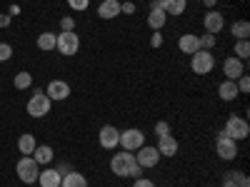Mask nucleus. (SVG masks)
<instances>
[{
	"mask_svg": "<svg viewBox=\"0 0 250 187\" xmlns=\"http://www.w3.org/2000/svg\"><path fill=\"white\" fill-rule=\"evenodd\" d=\"M110 170H113V175H118V177H140V175H143V168L135 162V155L128 152V150L113 155Z\"/></svg>",
	"mask_w": 250,
	"mask_h": 187,
	"instance_id": "1",
	"label": "nucleus"
},
{
	"mask_svg": "<svg viewBox=\"0 0 250 187\" xmlns=\"http://www.w3.org/2000/svg\"><path fill=\"white\" fill-rule=\"evenodd\" d=\"M190 68L195 75H208V73H213L215 68V57L210 50H198L190 55Z\"/></svg>",
	"mask_w": 250,
	"mask_h": 187,
	"instance_id": "5",
	"label": "nucleus"
},
{
	"mask_svg": "<svg viewBox=\"0 0 250 187\" xmlns=\"http://www.w3.org/2000/svg\"><path fill=\"white\" fill-rule=\"evenodd\" d=\"M150 10H163V0H150Z\"/></svg>",
	"mask_w": 250,
	"mask_h": 187,
	"instance_id": "39",
	"label": "nucleus"
},
{
	"mask_svg": "<svg viewBox=\"0 0 250 187\" xmlns=\"http://www.w3.org/2000/svg\"><path fill=\"white\" fill-rule=\"evenodd\" d=\"M98 15H100L103 20L118 18V15H120V3H118V0H103V3L98 5Z\"/></svg>",
	"mask_w": 250,
	"mask_h": 187,
	"instance_id": "17",
	"label": "nucleus"
},
{
	"mask_svg": "<svg viewBox=\"0 0 250 187\" xmlns=\"http://www.w3.org/2000/svg\"><path fill=\"white\" fill-rule=\"evenodd\" d=\"M55 170H58L60 175H68V172H70V168H68V165H58V168H55Z\"/></svg>",
	"mask_w": 250,
	"mask_h": 187,
	"instance_id": "40",
	"label": "nucleus"
},
{
	"mask_svg": "<svg viewBox=\"0 0 250 187\" xmlns=\"http://www.w3.org/2000/svg\"><path fill=\"white\" fill-rule=\"evenodd\" d=\"M120 13L133 15V13H135V3H120Z\"/></svg>",
	"mask_w": 250,
	"mask_h": 187,
	"instance_id": "37",
	"label": "nucleus"
},
{
	"mask_svg": "<svg viewBox=\"0 0 250 187\" xmlns=\"http://www.w3.org/2000/svg\"><path fill=\"white\" fill-rule=\"evenodd\" d=\"M165 15H183L188 10V0H163Z\"/></svg>",
	"mask_w": 250,
	"mask_h": 187,
	"instance_id": "21",
	"label": "nucleus"
},
{
	"mask_svg": "<svg viewBox=\"0 0 250 187\" xmlns=\"http://www.w3.org/2000/svg\"><path fill=\"white\" fill-rule=\"evenodd\" d=\"M15 172H18L20 182L35 185V182H38V175H40V165H38L30 155H23V157L18 160V165H15Z\"/></svg>",
	"mask_w": 250,
	"mask_h": 187,
	"instance_id": "2",
	"label": "nucleus"
},
{
	"mask_svg": "<svg viewBox=\"0 0 250 187\" xmlns=\"http://www.w3.org/2000/svg\"><path fill=\"white\" fill-rule=\"evenodd\" d=\"M18 13H20V8H18V5H10V8H8V15H10V18H15Z\"/></svg>",
	"mask_w": 250,
	"mask_h": 187,
	"instance_id": "41",
	"label": "nucleus"
},
{
	"mask_svg": "<svg viewBox=\"0 0 250 187\" xmlns=\"http://www.w3.org/2000/svg\"><path fill=\"white\" fill-rule=\"evenodd\" d=\"M65 3L73 8V10H88L90 5V0H65Z\"/></svg>",
	"mask_w": 250,
	"mask_h": 187,
	"instance_id": "34",
	"label": "nucleus"
},
{
	"mask_svg": "<svg viewBox=\"0 0 250 187\" xmlns=\"http://www.w3.org/2000/svg\"><path fill=\"white\" fill-rule=\"evenodd\" d=\"M230 33L235 40H248L250 37V23L248 20H235V23L230 25Z\"/></svg>",
	"mask_w": 250,
	"mask_h": 187,
	"instance_id": "23",
	"label": "nucleus"
},
{
	"mask_svg": "<svg viewBox=\"0 0 250 187\" xmlns=\"http://www.w3.org/2000/svg\"><path fill=\"white\" fill-rule=\"evenodd\" d=\"M60 180H62V175L58 170H40V175H38L40 187H60Z\"/></svg>",
	"mask_w": 250,
	"mask_h": 187,
	"instance_id": "18",
	"label": "nucleus"
},
{
	"mask_svg": "<svg viewBox=\"0 0 250 187\" xmlns=\"http://www.w3.org/2000/svg\"><path fill=\"white\" fill-rule=\"evenodd\" d=\"M223 73H225L228 80H238L240 75H245V62H243L240 57H235V55L225 57V62H223Z\"/></svg>",
	"mask_w": 250,
	"mask_h": 187,
	"instance_id": "13",
	"label": "nucleus"
},
{
	"mask_svg": "<svg viewBox=\"0 0 250 187\" xmlns=\"http://www.w3.org/2000/svg\"><path fill=\"white\" fill-rule=\"evenodd\" d=\"M235 57H240L243 62L250 57V43L248 40H235V53H233Z\"/></svg>",
	"mask_w": 250,
	"mask_h": 187,
	"instance_id": "27",
	"label": "nucleus"
},
{
	"mask_svg": "<svg viewBox=\"0 0 250 187\" xmlns=\"http://www.w3.org/2000/svg\"><path fill=\"white\" fill-rule=\"evenodd\" d=\"M218 95H220V100H225V102H233V100L240 95L235 80H223L220 85H218Z\"/></svg>",
	"mask_w": 250,
	"mask_h": 187,
	"instance_id": "16",
	"label": "nucleus"
},
{
	"mask_svg": "<svg viewBox=\"0 0 250 187\" xmlns=\"http://www.w3.org/2000/svg\"><path fill=\"white\" fill-rule=\"evenodd\" d=\"M160 160H163V157H160L158 148H148V145H143L140 150H135V162L140 165L143 170H148V168H155V165H158Z\"/></svg>",
	"mask_w": 250,
	"mask_h": 187,
	"instance_id": "9",
	"label": "nucleus"
},
{
	"mask_svg": "<svg viewBox=\"0 0 250 187\" xmlns=\"http://www.w3.org/2000/svg\"><path fill=\"white\" fill-rule=\"evenodd\" d=\"M203 25H205V33L218 35V33L225 28V18H223V13H218V10H208L205 18H203Z\"/></svg>",
	"mask_w": 250,
	"mask_h": 187,
	"instance_id": "12",
	"label": "nucleus"
},
{
	"mask_svg": "<svg viewBox=\"0 0 250 187\" xmlns=\"http://www.w3.org/2000/svg\"><path fill=\"white\" fill-rule=\"evenodd\" d=\"M45 95H48L50 100H55V102L68 100V95H70V85H68L65 80H50V82H48V88H45Z\"/></svg>",
	"mask_w": 250,
	"mask_h": 187,
	"instance_id": "11",
	"label": "nucleus"
},
{
	"mask_svg": "<svg viewBox=\"0 0 250 187\" xmlns=\"http://www.w3.org/2000/svg\"><path fill=\"white\" fill-rule=\"evenodd\" d=\"M55 40H58V35L55 33H50V30H45V33H40L38 35V48L40 50H55Z\"/></svg>",
	"mask_w": 250,
	"mask_h": 187,
	"instance_id": "25",
	"label": "nucleus"
},
{
	"mask_svg": "<svg viewBox=\"0 0 250 187\" xmlns=\"http://www.w3.org/2000/svg\"><path fill=\"white\" fill-rule=\"evenodd\" d=\"M178 48H180V53H185V55H193V53L200 50V37L193 35V33H185V35H180V40H178Z\"/></svg>",
	"mask_w": 250,
	"mask_h": 187,
	"instance_id": "15",
	"label": "nucleus"
},
{
	"mask_svg": "<svg viewBox=\"0 0 250 187\" xmlns=\"http://www.w3.org/2000/svg\"><path fill=\"white\" fill-rule=\"evenodd\" d=\"M120 148L123 150H128V152H135V150H140L143 145H145V132L143 130H138V128H130V130H123L120 132Z\"/></svg>",
	"mask_w": 250,
	"mask_h": 187,
	"instance_id": "8",
	"label": "nucleus"
},
{
	"mask_svg": "<svg viewBox=\"0 0 250 187\" xmlns=\"http://www.w3.org/2000/svg\"><path fill=\"white\" fill-rule=\"evenodd\" d=\"M55 50L60 53V55H78V50H80V37L75 35V30H70V33H60L58 35V40H55Z\"/></svg>",
	"mask_w": 250,
	"mask_h": 187,
	"instance_id": "7",
	"label": "nucleus"
},
{
	"mask_svg": "<svg viewBox=\"0 0 250 187\" xmlns=\"http://www.w3.org/2000/svg\"><path fill=\"white\" fill-rule=\"evenodd\" d=\"M60 187H88V180H85V175H80L78 170H70L68 175H62Z\"/></svg>",
	"mask_w": 250,
	"mask_h": 187,
	"instance_id": "19",
	"label": "nucleus"
},
{
	"mask_svg": "<svg viewBox=\"0 0 250 187\" xmlns=\"http://www.w3.org/2000/svg\"><path fill=\"white\" fill-rule=\"evenodd\" d=\"M50 97L45 95V90H35L28 100V115L30 117H45L50 112Z\"/></svg>",
	"mask_w": 250,
	"mask_h": 187,
	"instance_id": "3",
	"label": "nucleus"
},
{
	"mask_svg": "<svg viewBox=\"0 0 250 187\" xmlns=\"http://www.w3.org/2000/svg\"><path fill=\"white\" fill-rule=\"evenodd\" d=\"M10 20H13V18H10L8 13H0V28H8V25H10Z\"/></svg>",
	"mask_w": 250,
	"mask_h": 187,
	"instance_id": "38",
	"label": "nucleus"
},
{
	"mask_svg": "<svg viewBox=\"0 0 250 187\" xmlns=\"http://www.w3.org/2000/svg\"><path fill=\"white\" fill-rule=\"evenodd\" d=\"M133 187H155L148 177H135V182H133Z\"/></svg>",
	"mask_w": 250,
	"mask_h": 187,
	"instance_id": "36",
	"label": "nucleus"
},
{
	"mask_svg": "<svg viewBox=\"0 0 250 187\" xmlns=\"http://www.w3.org/2000/svg\"><path fill=\"white\" fill-rule=\"evenodd\" d=\"M163 45V35H160V30H153V35H150V48H160Z\"/></svg>",
	"mask_w": 250,
	"mask_h": 187,
	"instance_id": "35",
	"label": "nucleus"
},
{
	"mask_svg": "<svg viewBox=\"0 0 250 187\" xmlns=\"http://www.w3.org/2000/svg\"><path fill=\"white\" fill-rule=\"evenodd\" d=\"M38 165H50L53 162V148L50 145H35V150L30 155Z\"/></svg>",
	"mask_w": 250,
	"mask_h": 187,
	"instance_id": "20",
	"label": "nucleus"
},
{
	"mask_svg": "<svg viewBox=\"0 0 250 187\" xmlns=\"http://www.w3.org/2000/svg\"><path fill=\"white\" fill-rule=\"evenodd\" d=\"M205 3V8H210V10H215V5H218V0H203Z\"/></svg>",
	"mask_w": 250,
	"mask_h": 187,
	"instance_id": "42",
	"label": "nucleus"
},
{
	"mask_svg": "<svg viewBox=\"0 0 250 187\" xmlns=\"http://www.w3.org/2000/svg\"><path fill=\"white\" fill-rule=\"evenodd\" d=\"M165 20H168L165 10H150V13H148V28H150V30H163Z\"/></svg>",
	"mask_w": 250,
	"mask_h": 187,
	"instance_id": "24",
	"label": "nucleus"
},
{
	"mask_svg": "<svg viewBox=\"0 0 250 187\" xmlns=\"http://www.w3.org/2000/svg\"><path fill=\"white\" fill-rule=\"evenodd\" d=\"M155 135H158V137H163V135H170V125L165 122V120H158V122H155Z\"/></svg>",
	"mask_w": 250,
	"mask_h": 187,
	"instance_id": "32",
	"label": "nucleus"
},
{
	"mask_svg": "<svg viewBox=\"0 0 250 187\" xmlns=\"http://www.w3.org/2000/svg\"><path fill=\"white\" fill-rule=\"evenodd\" d=\"M18 150H20V155H33V150H35V135H30V132H23V135H20Z\"/></svg>",
	"mask_w": 250,
	"mask_h": 187,
	"instance_id": "22",
	"label": "nucleus"
},
{
	"mask_svg": "<svg viewBox=\"0 0 250 187\" xmlns=\"http://www.w3.org/2000/svg\"><path fill=\"white\" fill-rule=\"evenodd\" d=\"M75 30V18L65 15V18H60V33H70Z\"/></svg>",
	"mask_w": 250,
	"mask_h": 187,
	"instance_id": "29",
	"label": "nucleus"
},
{
	"mask_svg": "<svg viewBox=\"0 0 250 187\" xmlns=\"http://www.w3.org/2000/svg\"><path fill=\"white\" fill-rule=\"evenodd\" d=\"M235 85H238V90H240V95H245V93L250 90V77H248V75H240V77L235 80Z\"/></svg>",
	"mask_w": 250,
	"mask_h": 187,
	"instance_id": "33",
	"label": "nucleus"
},
{
	"mask_svg": "<svg viewBox=\"0 0 250 187\" xmlns=\"http://www.w3.org/2000/svg\"><path fill=\"white\" fill-rule=\"evenodd\" d=\"M238 187H250V180L243 175V177H240V182H238Z\"/></svg>",
	"mask_w": 250,
	"mask_h": 187,
	"instance_id": "43",
	"label": "nucleus"
},
{
	"mask_svg": "<svg viewBox=\"0 0 250 187\" xmlns=\"http://www.w3.org/2000/svg\"><path fill=\"white\" fill-rule=\"evenodd\" d=\"M213 48H215V35H210V33L203 35L200 37V50H213Z\"/></svg>",
	"mask_w": 250,
	"mask_h": 187,
	"instance_id": "30",
	"label": "nucleus"
},
{
	"mask_svg": "<svg viewBox=\"0 0 250 187\" xmlns=\"http://www.w3.org/2000/svg\"><path fill=\"white\" fill-rule=\"evenodd\" d=\"M208 187H213V185H208Z\"/></svg>",
	"mask_w": 250,
	"mask_h": 187,
	"instance_id": "44",
	"label": "nucleus"
},
{
	"mask_svg": "<svg viewBox=\"0 0 250 187\" xmlns=\"http://www.w3.org/2000/svg\"><path fill=\"white\" fill-rule=\"evenodd\" d=\"M10 57H13V45L0 43V62H8Z\"/></svg>",
	"mask_w": 250,
	"mask_h": 187,
	"instance_id": "31",
	"label": "nucleus"
},
{
	"mask_svg": "<svg viewBox=\"0 0 250 187\" xmlns=\"http://www.w3.org/2000/svg\"><path fill=\"white\" fill-rule=\"evenodd\" d=\"M13 85H15V90H28L30 85H33V75L30 73H18L15 77H13Z\"/></svg>",
	"mask_w": 250,
	"mask_h": 187,
	"instance_id": "26",
	"label": "nucleus"
},
{
	"mask_svg": "<svg viewBox=\"0 0 250 187\" xmlns=\"http://www.w3.org/2000/svg\"><path fill=\"white\" fill-rule=\"evenodd\" d=\"M228 137H233L235 142H240V140H245L248 135H250V125H248V120L245 117H240V115H230L228 117V122H225V130H223Z\"/></svg>",
	"mask_w": 250,
	"mask_h": 187,
	"instance_id": "4",
	"label": "nucleus"
},
{
	"mask_svg": "<svg viewBox=\"0 0 250 187\" xmlns=\"http://www.w3.org/2000/svg\"><path fill=\"white\" fill-rule=\"evenodd\" d=\"M240 177H243V172H225V177H223V185H220V187H238Z\"/></svg>",
	"mask_w": 250,
	"mask_h": 187,
	"instance_id": "28",
	"label": "nucleus"
},
{
	"mask_svg": "<svg viewBox=\"0 0 250 187\" xmlns=\"http://www.w3.org/2000/svg\"><path fill=\"white\" fill-rule=\"evenodd\" d=\"M215 155H218L220 160H235V157H238V142H235L233 137H228L223 130H220L218 137H215Z\"/></svg>",
	"mask_w": 250,
	"mask_h": 187,
	"instance_id": "6",
	"label": "nucleus"
},
{
	"mask_svg": "<svg viewBox=\"0 0 250 187\" xmlns=\"http://www.w3.org/2000/svg\"><path fill=\"white\" fill-rule=\"evenodd\" d=\"M98 142L103 150H115L118 142H120V130L113 128V125H105V128H100V135H98Z\"/></svg>",
	"mask_w": 250,
	"mask_h": 187,
	"instance_id": "10",
	"label": "nucleus"
},
{
	"mask_svg": "<svg viewBox=\"0 0 250 187\" xmlns=\"http://www.w3.org/2000/svg\"><path fill=\"white\" fill-rule=\"evenodd\" d=\"M178 150H180V145H178V140L173 135L158 137V152H160V157H175Z\"/></svg>",
	"mask_w": 250,
	"mask_h": 187,
	"instance_id": "14",
	"label": "nucleus"
}]
</instances>
